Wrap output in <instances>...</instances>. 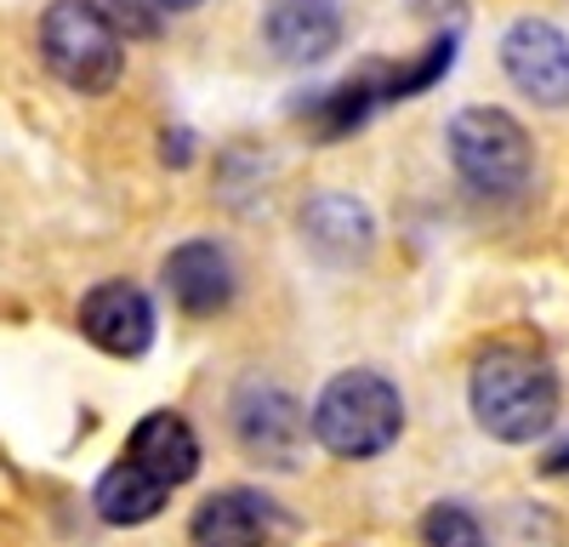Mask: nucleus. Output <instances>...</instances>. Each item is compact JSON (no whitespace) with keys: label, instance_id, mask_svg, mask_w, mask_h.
Returning a JSON list of instances; mask_svg holds the SVG:
<instances>
[{"label":"nucleus","instance_id":"nucleus-1","mask_svg":"<svg viewBox=\"0 0 569 547\" xmlns=\"http://www.w3.org/2000/svg\"><path fill=\"white\" fill-rule=\"evenodd\" d=\"M472 422L501 445H536L558 422V377L536 348H485L467 377Z\"/></svg>","mask_w":569,"mask_h":547},{"label":"nucleus","instance_id":"nucleus-2","mask_svg":"<svg viewBox=\"0 0 569 547\" xmlns=\"http://www.w3.org/2000/svg\"><path fill=\"white\" fill-rule=\"evenodd\" d=\"M399 434H405V399L382 371H365V365L337 371L313 399V439L342 463H370Z\"/></svg>","mask_w":569,"mask_h":547},{"label":"nucleus","instance_id":"nucleus-3","mask_svg":"<svg viewBox=\"0 0 569 547\" xmlns=\"http://www.w3.org/2000/svg\"><path fill=\"white\" fill-rule=\"evenodd\" d=\"M40 58L69 91L103 98L126 74V40L98 0H52L40 12Z\"/></svg>","mask_w":569,"mask_h":547},{"label":"nucleus","instance_id":"nucleus-4","mask_svg":"<svg viewBox=\"0 0 569 547\" xmlns=\"http://www.w3.org/2000/svg\"><path fill=\"white\" fill-rule=\"evenodd\" d=\"M450 160H456L467 189L485 200H518L530 189V171H536L530 131L507 109H485V103L461 109L450 120Z\"/></svg>","mask_w":569,"mask_h":547},{"label":"nucleus","instance_id":"nucleus-5","mask_svg":"<svg viewBox=\"0 0 569 547\" xmlns=\"http://www.w3.org/2000/svg\"><path fill=\"white\" fill-rule=\"evenodd\" d=\"M501 69L536 109L569 103V34L547 18H518L501 34Z\"/></svg>","mask_w":569,"mask_h":547},{"label":"nucleus","instance_id":"nucleus-6","mask_svg":"<svg viewBox=\"0 0 569 547\" xmlns=\"http://www.w3.org/2000/svg\"><path fill=\"white\" fill-rule=\"evenodd\" d=\"M233 439L262 468H297L302 445H308V417H302L297 394L257 388V382L240 388V399H233Z\"/></svg>","mask_w":569,"mask_h":547},{"label":"nucleus","instance_id":"nucleus-7","mask_svg":"<svg viewBox=\"0 0 569 547\" xmlns=\"http://www.w3.org/2000/svg\"><path fill=\"white\" fill-rule=\"evenodd\" d=\"M80 331L114 359H142L154 342V302L131 280H103L80 297Z\"/></svg>","mask_w":569,"mask_h":547},{"label":"nucleus","instance_id":"nucleus-8","mask_svg":"<svg viewBox=\"0 0 569 547\" xmlns=\"http://www.w3.org/2000/svg\"><path fill=\"white\" fill-rule=\"evenodd\" d=\"M262 40H268V52L291 69L325 63L342 46V0H268L262 7Z\"/></svg>","mask_w":569,"mask_h":547},{"label":"nucleus","instance_id":"nucleus-9","mask_svg":"<svg viewBox=\"0 0 569 547\" xmlns=\"http://www.w3.org/2000/svg\"><path fill=\"white\" fill-rule=\"evenodd\" d=\"M279 525H284V514L262 490H217L194 508L188 541L194 547H268Z\"/></svg>","mask_w":569,"mask_h":547},{"label":"nucleus","instance_id":"nucleus-10","mask_svg":"<svg viewBox=\"0 0 569 547\" xmlns=\"http://www.w3.org/2000/svg\"><path fill=\"white\" fill-rule=\"evenodd\" d=\"M302 240H308V251H313L319 262L353 268V262H365L370 246H376V222H370V211H365L353 195H313V200L302 206Z\"/></svg>","mask_w":569,"mask_h":547},{"label":"nucleus","instance_id":"nucleus-11","mask_svg":"<svg viewBox=\"0 0 569 547\" xmlns=\"http://www.w3.org/2000/svg\"><path fill=\"white\" fill-rule=\"evenodd\" d=\"M166 291L182 314L211 319L233 302V262L217 240H188L166 257Z\"/></svg>","mask_w":569,"mask_h":547},{"label":"nucleus","instance_id":"nucleus-12","mask_svg":"<svg viewBox=\"0 0 569 547\" xmlns=\"http://www.w3.org/2000/svg\"><path fill=\"white\" fill-rule=\"evenodd\" d=\"M126 456L142 474H154L166 490H177V485H188L200 474V439H194V428H188L177 410H149V417L131 428Z\"/></svg>","mask_w":569,"mask_h":547},{"label":"nucleus","instance_id":"nucleus-13","mask_svg":"<svg viewBox=\"0 0 569 547\" xmlns=\"http://www.w3.org/2000/svg\"><path fill=\"white\" fill-rule=\"evenodd\" d=\"M382 103H388V69H382V63H370V69L337 80L330 91H319L313 109H308V131L319 137V143H337V137L359 131Z\"/></svg>","mask_w":569,"mask_h":547},{"label":"nucleus","instance_id":"nucleus-14","mask_svg":"<svg viewBox=\"0 0 569 547\" xmlns=\"http://www.w3.org/2000/svg\"><path fill=\"white\" fill-rule=\"evenodd\" d=\"M166 485L154 474H142L131 456H120V463L98 479V490H91V501H98V514L109 525H142V519H154L166 508Z\"/></svg>","mask_w":569,"mask_h":547},{"label":"nucleus","instance_id":"nucleus-15","mask_svg":"<svg viewBox=\"0 0 569 547\" xmlns=\"http://www.w3.org/2000/svg\"><path fill=\"white\" fill-rule=\"evenodd\" d=\"M450 63H456V34L445 29V34H433V40H427V52H421L416 63H405V69H388V103H399V98H416V91H427L433 80H445V74H450Z\"/></svg>","mask_w":569,"mask_h":547},{"label":"nucleus","instance_id":"nucleus-16","mask_svg":"<svg viewBox=\"0 0 569 547\" xmlns=\"http://www.w3.org/2000/svg\"><path fill=\"white\" fill-rule=\"evenodd\" d=\"M421 541L427 547H490L479 519H472L461 501H433V508L421 514Z\"/></svg>","mask_w":569,"mask_h":547},{"label":"nucleus","instance_id":"nucleus-17","mask_svg":"<svg viewBox=\"0 0 569 547\" xmlns=\"http://www.w3.org/2000/svg\"><path fill=\"white\" fill-rule=\"evenodd\" d=\"M416 12H421V18H439V23H445V18H461V0H416Z\"/></svg>","mask_w":569,"mask_h":547},{"label":"nucleus","instance_id":"nucleus-18","mask_svg":"<svg viewBox=\"0 0 569 547\" xmlns=\"http://www.w3.org/2000/svg\"><path fill=\"white\" fill-rule=\"evenodd\" d=\"M166 160H177V166L188 160V131H177V137H166Z\"/></svg>","mask_w":569,"mask_h":547},{"label":"nucleus","instance_id":"nucleus-19","mask_svg":"<svg viewBox=\"0 0 569 547\" xmlns=\"http://www.w3.org/2000/svg\"><path fill=\"white\" fill-rule=\"evenodd\" d=\"M200 0H154V12H194Z\"/></svg>","mask_w":569,"mask_h":547},{"label":"nucleus","instance_id":"nucleus-20","mask_svg":"<svg viewBox=\"0 0 569 547\" xmlns=\"http://www.w3.org/2000/svg\"><path fill=\"white\" fill-rule=\"evenodd\" d=\"M547 468L558 474V468H569V450H558V456H547Z\"/></svg>","mask_w":569,"mask_h":547}]
</instances>
